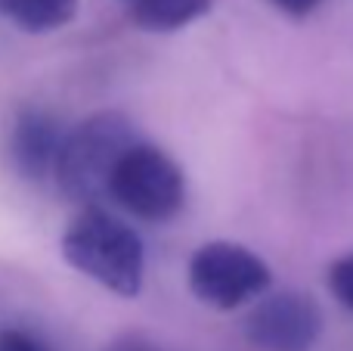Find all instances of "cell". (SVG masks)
<instances>
[{
    "label": "cell",
    "instance_id": "1",
    "mask_svg": "<svg viewBox=\"0 0 353 351\" xmlns=\"http://www.w3.org/2000/svg\"><path fill=\"white\" fill-rule=\"evenodd\" d=\"M62 258L118 298L140 296L146 252L134 227L99 205L84 209L62 234Z\"/></svg>",
    "mask_w": 353,
    "mask_h": 351
},
{
    "label": "cell",
    "instance_id": "2",
    "mask_svg": "<svg viewBox=\"0 0 353 351\" xmlns=\"http://www.w3.org/2000/svg\"><path fill=\"white\" fill-rule=\"evenodd\" d=\"M140 143L137 128L124 112H97L78 122L65 134L56 162L59 193L72 202H84L87 209L109 196L121 162Z\"/></svg>",
    "mask_w": 353,
    "mask_h": 351
},
{
    "label": "cell",
    "instance_id": "3",
    "mask_svg": "<svg viewBox=\"0 0 353 351\" xmlns=\"http://www.w3.org/2000/svg\"><path fill=\"white\" fill-rule=\"evenodd\" d=\"M270 265L242 243H205L189 258L186 283L201 305L214 311H236L270 290Z\"/></svg>",
    "mask_w": 353,
    "mask_h": 351
},
{
    "label": "cell",
    "instance_id": "4",
    "mask_svg": "<svg viewBox=\"0 0 353 351\" xmlns=\"http://www.w3.org/2000/svg\"><path fill=\"white\" fill-rule=\"evenodd\" d=\"M109 199H115L124 211L140 221H171L183 209L186 199V180L180 165L152 143H137L121 162L115 180H112Z\"/></svg>",
    "mask_w": 353,
    "mask_h": 351
},
{
    "label": "cell",
    "instance_id": "5",
    "mask_svg": "<svg viewBox=\"0 0 353 351\" xmlns=\"http://www.w3.org/2000/svg\"><path fill=\"white\" fill-rule=\"evenodd\" d=\"M323 333V311L307 292L263 296L245 317V339L261 351H310Z\"/></svg>",
    "mask_w": 353,
    "mask_h": 351
},
{
    "label": "cell",
    "instance_id": "6",
    "mask_svg": "<svg viewBox=\"0 0 353 351\" xmlns=\"http://www.w3.org/2000/svg\"><path fill=\"white\" fill-rule=\"evenodd\" d=\"M62 140L65 134L47 109H37V106L22 109L12 122L10 143H6L12 171L25 180H47L50 174H56Z\"/></svg>",
    "mask_w": 353,
    "mask_h": 351
},
{
    "label": "cell",
    "instance_id": "7",
    "mask_svg": "<svg viewBox=\"0 0 353 351\" xmlns=\"http://www.w3.org/2000/svg\"><path fill=\"white\" fill-rule=\"evenodd\" d=\"M78 16V0H0V19L25 35H50Z\"/></svg>",
    "mask_w": 353,
    "mask_h": 351
},
{
    "label": "cell",
    "instance_id": "8",
    "mask_svg": "<svg viewBox=\"0 0 353 351\" xmlns=\"http://www.w3.org/2000/svg\"><path fill=\"white\" fill-rule=\"evenodd\" d=\"M214 0H134L130 19L137 28L152 31V35H171L186 25L208 16Z\"/></svg>",
    "mask_w": 353,
    "mask_h": 351
},
{
    "label": "cell",
    "instance_id": "9",
    "mask_svg": "<svg viewBox=\"0 0 353 351\" xmlns=\"http://www.w3.org/2000/svg\"><path fill=\"white\" fill-rule=\"evenodd\" d=\"M329 290L347 311H353V252L329 267Z\"/></svg>",
    "mask_w": 353,
    "mask_h": 351
},
{
    "label": "cell",
    "instance_id": "10",
    "mask_svg": "<svg viewBox=\"0 0 353 351\" xmlns=\"http://www.w3.org/2000/svg\"><path fill=\"white\" fill-rule=\"evenodd\" d=\"M0 351H43L41 342L22 330H0Z\"/></svg>",
    "mask_w": 353,
    "mask_h": 351
},
{
    "label": "cell",
    "instance_id": "11",
    "mask_svg": "<svg viewBox=\"0 0 353 351\" xmlns=\"http://www.w3.org/2000/svg\"><path fill=\"white\" fill-rule=\"evenodd\" d=\"M270 3H273L276 10H282L285 16H292V19H307L310 12L319 10L323 0H270Z\"/></svg>",
    "mask_w": 353,
    "mask_h": 351
}]
</instances>
